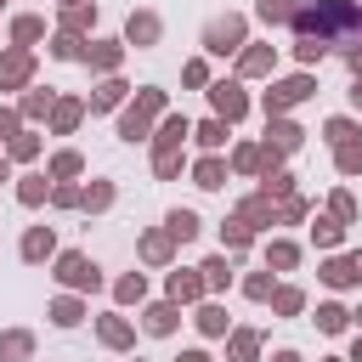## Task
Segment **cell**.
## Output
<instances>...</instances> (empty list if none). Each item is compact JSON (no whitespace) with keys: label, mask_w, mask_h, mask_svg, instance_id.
<instances>
[{"label":"cell","mask_w":362,"mask_h":362,"mask_svg":"<svg viewBox=\"0 0 362 362\" xmlns=\"http://www.w3.org/2000/svg\"><path fill=\"white\" fill-rule=\"evenodd\" d=\"M175 328V305L164 300V305H147V334H170Z\"/></svg>","instance_id":"cell-13"},{"label":"cell","mask_w":362,"mask_h":362,"mask_svg":"<svg viewBox=\"0 0 362 362\" xmlns=\"http://www.w3.org/2000/svg\"><path fill=\"white\" fill-rule=\"evenodd\" d=\"M322 51H328V45H317V40H300V62H317Z\"/></svg>","instance_id":"cell-45"},{"label":"cell","mask_w":362,"mask_h":362,"mask_svg":"<svg viewBox=\"0 0 362 362\" xmlns=\"http://www.w3.org/2000/svg\"><path fill=\"white\" fill-rule=\"evenodd\" d=\"M51 317H57L62 328H74V322H79L85 311H79V300H57V305H51Z\"/></svg>","instance_id":"cell-29"},{"label":"cell","mask_w":362,"mask_h":362,"mask_svg":"<svg viewBox=\"0 0 362 362\" xmlns=\"http://www.w3.org/2000/svg\"><path fill=\"white\" fill-rule=\"evenodd\" d=\"M51 119H57V130H74V124H79V102H57Z\"/></svg>","instance_id":"cell-27"},{"label":"cell","mask_w":362,"mask_h":362,"mask_svg":"<svg viewBox=\"0 0 362 362\" xmlns=\"http://www.w3.org/2000/svg\"><path fill=\"white\" fill-rule=\"evenodd\" d=\"M300 136H305L300 124H288V119H277V113H272V130H266V147H277V153H288V147H300Z\"/></svg>","instance_id":"cell-8"},{"label":"cell","mask_w":362,"mask_h":362,"mask_svg":"<svg viewBox=\"0 0 362 362\" xmlns=\"http://www.w3.org/2000/svg\"><path fill=\"white\" fill-rule=\"evenodd\" d=\"M0 136H17V113H6V107H0Z\"/></svg>","instance_id":"cell-47"},{"label":"cell","mask_w":362,"mask_h":362,"mask_svg":"<svg viewBox=\"0 0 362 362\" xmlns=\"http://www.w3.org/2000/svg\"><path fill=\"white\" fill-rule=\"evenodd\" d=\"M51 175H79V153H57L51 158Z\"/></svg>","instance_id":"cell-37"},{"label":"cell","mask_w":362,"mask_h":362,"mask_svg":"<svg viewBox=\"0 0 362 362\" xmlns=\"http://www.w3.org/2000/svg\"><path fill=\"white\" fill-rule=\"evenodd\" d=\"M57 277H62L68 288H96V283H102V272H96L85 255H62V260H57Z\"/></svg>","instance_id":"cell-7"},{"label":"cell","mask_w":362,"mask_h":362,"mask_svg":"<svg viewBox=\"0 0 362 362\" xmlns=\"http://www.w3.org/2000/svg\"><path fill=\"white\" fill-rule=\"evenodd\" d=\"M351 74H362V45H356V51H351Z\"/></svg>","instance_id":"cell-48"},{"label":"cell","mask_w":362,"mask_h":362,"mask_svg":"<svg viewBox=\"0 0 362 362\" xmlns=\"http://www.w3.org/2000/svg\"><path fill=\"white\" fill-rule=\"evenodd\" d=\"M192 136H198L204 147H221V141H226V124H221V119H204V124H198Z\"/></svg>","instance_id":"cell-21"},{"label":"cell","mask_w":362,"mask_h":362,"mask_svg":"<svg viewBox=\"0 0 362 362\" xmlns=\"http://www.w3.org/2000/svg\"><path fill=\"white\" fill-rule=\"evenodd\" d=\"M255 345H260V339H255L249 328H243V334H232V356H238V362H255Z\"/></svg>","instance_id":"cell-30"},{"label":"cell","mask_w":362,"mask_h":362,"mask_svg":"<svg viewBox=\"0 0 362 362\" xmlns=\"http://www.w3.org/2000/svg\"><path fill=\"white\" fill-rule=\"evenodd\" d=\"M288 23L300 28V40H317V45L362 40V11H356L351 0H311V6H294Z\"/></svg>","instance_id":"cell-1"},{"label":"cell","mask_w":362,"mask_h":362,"mask_svg":"<svg viewBox=\"0 0 362 362\" xmlns=\"http://www.w3.org/2000/svg\"><path fill=\"white\" fill-rule=\"evenodd\" d=\"M221 232H226V243H232V249H243V243H249V221H243V215H238V221H226Z\"/></svg>","instance_id":"cell-33"},{"label":"cell","mask_w":362,"mask_h":362,"mask_svg":"<svg viewBox=\"0 0 362 362\" xmlns=\"http://www.w3.org/2000/svg\"><path fill=\"white\" fill-rule=\"evenodd\" d=\"M356 272H362V255H356Z\"/></svg>","instance_id":"cell-53"},{"label":"cell","mask_w":362,"mask_h":362,"mask_svg":"<svg viewBox=\"0 0 362 362\" xmlns=\"http://www.w3.org/2000/svg\"><path fill=\"white\" fill-rule=\"evenodd\" d=\"M124 34H130L136 45H153V40H158V17H153V11H141V17H130V28H124Z\"/></svg>","instance_id":"cell-10"},{"label":"cell","mask_w":362,"mask_h":362,"mask_svg":"<svg viewBox=\"0 0 362 362\" xmlns=\"http://www.w3.org/2000/svg\"><path fill=\"white\" fill-rule=\"evenodd\" d=\"M85 57H90L96 68H113V62H119V45H113V40H102V45H90Z\"/></svg>","instance_id":"cell-26"},{"label":"cell","mask_w":362,"mask_h":362,"mask_svg":"<svg viewBox=\"0 0 362 362\" xmlns=\"http://www.w3.org/2000/svg\"><path fill=\"white\" fill-rule=\"evenodd\" d=\"M260 17L266 23H288L294 17V0H260Z\"/></svg>","instance_id":"cell-25"},{"label":"cell","mask_w":362,"mask_h":362,"mask_svg":"<svg viewBox=\"0 0 362 362\" xmlns=\"http://www.w3.org/2000/svg\"><path fill=\"white\" fill-rule=\"evenodd\" d=\"M141 255L147 260H170V232H147L141 238Z\"/></svg>","instance_id":"cell-17"},{"label":"cell","mask_w":362,"mask_h":362,"mask_svg":"<svg viewBox=\"0 0 362 362\" xmlns=\"http://www.w3.org/2000/svg\"><path fill=\"white\" fill-rule=\"evenodd\" d=\"M221 181H226V164L221 158H204L198 164V187H221Z\"/></svg>","instance_id":"cell-22"},{"label":"cell","mask_w":362,"mask_h":362,"mask_svg":"<svg viewBox=\"0 0 362 362\" xmlns=\"http://www.w3.org/2000/svg\"><path fill=\"white\" fill-rule=\"evenodd\" d=\"M317 328H322V334H339V328H345V311H339V305H317Z\"/></svg>","instance_id":"cell-24"},{"label":"cell","mask_w":362,"mask_h":362,"mask_svg":"<svg viewBox=\"0 0 362 362\" xmlns=\"http://www.w3.org/2000/svg\"><path fill=\"white\" fill-rule=\"evenodd\" d=\"M28 68H34V62H28V51H11V57L0 62V85H23V79H28Z\"/></svg>","instance_id":"cell-9"},{"label":"cell","mask_w":362,"mask_h":362,"mask_svg":"<svg viewBox=\"0 0 362 362\" xmlns=\"http://www.w3.org/2000/svg\"><path fill=\"white\" fill-rule=\"evenodd\" d=\"M294 260H300V249H294V243H272V266H283V272H288Z\"/></svg>","instance_id":"cell-38"},{"label":"cell","mask_w":362,"mask_h":362,"mask_svg":"<svg viewBox=\"0 0 362 362\" xmlns=\"http://www.w3.org/2000/svg\"><path fill=\"white\" fill-rule=\"evenodd\" d=\"M351 215H356V204H351V198L339 192V198H334V221H351Z\"/></svg>","instance_id":"cell-46"},{"label":"cell","mask_w":362,"mask_h":362,"mask_svg":"<svg viewBox=\"0 0 362 362\" xmlns=\"http://www.w3.org/2000/svg\"><path fill=\"white\" fill-rule=\"evenodd\" d=\"M209 102H215V113L232 124V119H243V107H249V96H243V85H232V79H221V85H209Z\"/></svg>","instance_id":"cell-6"},{"label":"cell","mask_w":362,"mask_h":362,"mask_svg":"<svg viewBox=\"0 0 362 362\" xmlns=\"http://www.w3.org/2000/svg\"><path fill=\"white\" fill-rule=\"evenodd\" d=\"M28 351H34V339H28V334H6V339H0V356H6V362H23Z\"/></svg>","instance_id":"cell-16"},{"label":"cell","mask_w":362,"mask_h":362,"mask_svg":"<svg viewBox=\"0 0 362 362\" xmlns=\"http://www.w3.org/2000/svg\"><path fill=\"white\" fill-rule=\"evenodd\" d=\"M351 102H356V107H362V74H356V85H351Z\"/></svg>","instance_id":"cell-49"},{"label":"cell","mask_w":362,"mask_h":362,"mask_svg":"<svg viewBox=\"0 0 362 362\" xmlns=\"http://www.w3.org/2000/svg\"><path fill=\"white\" fill-rule=\"evenodd\" d=\"M272 362H300V356H294V351H277V356H272Z\"/></svg>","instance_id":"cell-50"},{"label":"cell","mask_w":362,"mask_h":362,"mask_svg":"<svg viewBox=\"0 0 362 362\" xmlns=\"http://www.w3.org/2000/svg\"><path fill=\"white\" fill-rule=\"evenodd\" d=\"M204 45H209V51H221V57H226V51H238V45H243V17H215V23L204 28Z\"/></svg>","instance_id":"cell-4"},{"label":"cell","mask_w":362,"mask_h":362,"mask_svg":"<svg viewBox=\"0 0 362 362\" xmlns=\"http://www.w3.org/2000/svg\"><path fill=\"white\" fill-rule=\"evenodd\" d=\"M351 362H362V339H356V351H351Z\"/></svg>","instance_id":"cell-52"},{"label":"cell","mask_w":362,"mask_h":362,"mask_svg":"<svg viewBox=\"0 0 362 362\" xmlns=\"http://www.w3.org/2000/svg\"><path fill=\"white\" fill-rule=\"evenodd\" d=\"M45 107H51V90H34V96H23V113H28V119H40Z\"/></svg>","instance_id":"cell-36"},{"label":"cell","mask_w":362,"mask_h":362,"mask_svg":"<svg viewBox=\"0 0 362 362\" xmlns=\"http://www.w3.org/2000/svg\"><path fill=\"white\" fill-rule=\"evenodd\" d=\"M238 68H243V74H266V68H272V51H266V45H255V51H243V62H238Z\"/></svg>","instance_id":"cell-19"},{"label":"cell","mask_w":362,"mask_h":362,"mask_svg":"<svg viewBox=\"0 0 362 362\" xmlns=\"http://www.w3.org/2000/svg\"><path fill=\"white\" fill-rule=\"evenodd\" d=\"M158 107H164V90H141V96H136V107H130V113L119 119V136H124V141H141Z\"/></svg>","instance_id":"cell-2"},{"label":"cell","mask_w":362,"mask_h":362,"mask_svg":"<svg viewBox=\"0 0 362 362\" xmlns=\"http://www.w3.org/2000/svg\"><path fill=\"white\" fill-rule=\"evenodd\" d=\"M102 339L107 345H130V322L124 317H102Z\"/></svg>","instance_id":"cell-18"},{"label":"cell","mask_w":362,"mask_h":362,"mask_svg":"<svg viewBox=\"0 0 362 362\" xmlns=\"http://www.w3.org/2000/svg\"><path fill=\"white\" fill-rule=\"evenodd\" d=\"M40 28H45L40 17H17V23H11V34H17L23 45H28V40H40Z\"/></svg>","instance_id":"cell-31"},{"label":"cell","mask_w":362,"mask_h":362,"mask_svg":"<svg viewBox=\"0 0 362 362\" xmlns=\"http://www.w3.org/2000/svg\"><path fill=\"white\" fill-rule=\"evenodd\" d=\"M45 255H51V232H45V226H34V232L23 238V260H45Z\"/></svg>","instance_id":"cell-11"},{"label":"cell","mask_w":362,"mask_h":362,"mask_svg":"<svg viewBox=\"0 0 362 362\" xmlns=\"http://www.w3.org/2000/svg\"><path fill=\"white\" fill-rule=\"evenodd\" d=\"M198 328H204V334H226V311H221V305H204V311H198Z\"/></svg>","instance_id":"cell-23"},{"label":"cell","mask_w":362,"mask_h":362,"mask_svg":"<svg viewBox=\"0 0 362 362\" xmlns=\"http://www.w3.org/2000/svg\"><path fill=\"white\" fill-rule=\"evenodd\" d=\"M170 238H181V243L198 238V215H192V209H175V215H170Z\"/></svg>","instance_id":"cell-14"},{"label":"cell","mask_w":362,"mask_h":362,"mask_svg":"<svg viewBox=\"0 0 362 362\" xmlns=\"http://www.w3.org/2000/svg\"><path fill=\"white\" fill-rule=\"evenodd\" d=\"M339 170H345V175H356V170H362V147H356V141H345V147H339Z\"/></svg>","instance_id":"cell-35"},{"label":"cell","mask_w":362,"mask_h":362,"mask_svg":"<svg viewBox=\"0 0 362 362\" xmlns=\"http://www.w3.org/2000/svg\"><path fill=\"white\" fill-rule=\"evenodd\" d=\"M322 277H328L334 288H345V283H356L362 272H356V260H328V266H322Z\"/></svg>","instance_id":"cell-12"},{"label":"cell","mask_w":362,"mask_h":362,"mask_svg":"<svg viewBox=\"0 0 362 362\" xmlns=\"http://www.w3.org/2000/svg\"><path fill=\"white\" fill-rule=\"evenodd\" d=\"M79 204H85V209H107V204H113V187H107V181H96V187H90Z\"/></svg>","instance_id":"cell-28"},{"label":"cell","mask_w":362,"mask_h":362,"mask_svg":"<svg viewBox=\"0 0 362 362\" xmlns=\"http://www.w3.org/2000/svg\"><path fill=\"white\" fill-rule=\"evenodd\" d=\"M90 23V6H68V28H85Z\"/></svg>","instance_id":"cell-44"},{"label":"cell","mask_w":362,"mask_h":362,"mask_svg":"<svg viewBox=\"0 0 362 362\" xmlns=\"http://www.w3.org/2000/svg\"><path fill=\"white\" fill-rule=\"evenodd\" d=\"M322 136H328L334 147H345V141H356V124H351V119H328V130H322Z\"/></svg>","instance_id":"cell-20"},{"label":"cell","mask_w":362,"mask_h":362,"mask_svg":"<svg viewBox=\"0 0 362 362\" xmlns=\"http://www.w3.org/2000/svg\"><path fill=\"white\" fill-rule=\"evenodd\" d=\"M51 51H57V57H68V62H74V57H79V40H74V34H62V40H57V45H51Z\"/></svg>","instance_id":"cell-42"},{"label":"cell","mask_w":362,"mask_h":362,"mask_svg":"<svg viewBox=\"0 0 362 362\" xmlns=\"http://www.w3.org/2000/svg\"><path fill=\"white\" fill-rule=\"evenodd\" d=\"M17 198H23V204H40V198H45V175H28V181L17 187Z\"/></svg>","instance_id":"cell-32"},{"label":"cell","mask_w":362,"mask_h":362,"mask_svg":"<svg viewBox=\"0 0 362 362\" xmlns=\"http://www.w3.org/2000/svg\"><path fill=\"white\" fill-rule=\"evenodd\" d=\"M181 362H209V356H204V351H187V356H181Z\"/></svg>","instance_id":"cell-51"},{"label":"cell","mask_w":362,"mask_h":362,"mask_svg":"<svg viewBox=\"0 0 362 362\" xmlns=\"http://www.w3.org/2000/svg\"><path fill=\"white\" fill-rule=\"evenodd\" d=\"M119 300H141V272H136V277H124V283H119Z\"/></svg>","instance_id":"cell-43"},{"label":"cell","mask_w":362,"mask_h":362,"mask_svg":"<svg viewBox=\"0 0 362 362\" xmlns=\"http://www.w3.org/2000/svg\"><path fill=\"white\" fill-rule=\"evenodd\" d=\"M119 96H124V85H119V79H107V85H102V90H96V107H113V102H119Z\"/></svg>","instance_id":"cell-39"},{"label":"cell","mask_w":362,"mask_h":362,"mask_svg":"<svg viewBox=\"0 0 362 362\" xmlns=\"http://www.w3.org/2000/svg\"><path fill=\"white\" fill-rule=\"evenodd\" d=\"M198 288H204V283H198L192 272H175V277H170V300H198Z\"/></svg>","instance_id":"cell-15"},{"label":"cell","mask_w":362,"mask_h":362,"mask_svg":"<svg viewBox=\"0 0 362 362\" xmlns=\"http://www.w3.org/2000/svg\"><path fill=\"white\" fill-rule=\"evenodd\" d=\"M356 322H362V311H356Z\"/></svg>","instance_id":"cell-54"},{"label":"cell","mask_w":362,"mask_h":362,"mask_svg":"<svg viewBox=\"0 0 362 362\" xmlns=\"http://www.w3.org/2000/svg\"><path fill=\"white\" fill-rule=\"evenodd\" d=\"M272 305H277V311H300V288H277Z\"/></svg>","instance_id":"cell-41"},{"label":"cell","mask_w":362,"mask_h":362,"mask_svg":"<svg viewBox=\"0 0 362 362\" xmlns=\"http://www.w3.org/2000/svg\"><path fill=\"white\" fill-rule=\"evenodd\" d=\"M311 238H317V243H339V221H317Z\"/></svg>","instance_id":"cell-40"},{"label":"cell","mask_w":362,"mask_h":362,"mask_svg":"<svg viewBox=\"0 0 362 362\" xmlns=\"http://www.w3.org/2000/svg\"><path fill=\"white\" fill-rule=\"evenodd\" d=\"M305 96H311V79L294 74V79H283V85L266 90V113H283V107H294V102H305Z\"/></svg>","instance_id":"cell-5"},{"label":"cell","mask_w":362,"mask_h":362,"mask_svg":"<svg viewBox=\"0 0 362 362\" xmlns=\"http://www.w3.org/2000/svg\"><path fill=\"white\" fill-rule=\"evenodd\" d=\"M181 136H192V124H187V119H164V130H158V153H153L158 175H175V170H181V158H175Z\"/></svg>","instance_id":"cell-3"},{"label":"cell","mask_w":362,"mask_h":362,"mask_svg":"<svg viewBox=\"0 0 362 362\" xmlns=\"http://www.w3.org/2000/svg\"><path fill=\"white\" fill-rule=\"evenodd\" d=\"M204 283H209V288H226V283H232L226 260H209V266H204Z\"/></svg>","instance_id":"cell-34"}]
</instances>
